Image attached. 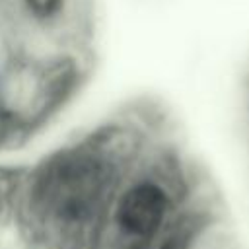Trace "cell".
I'll return each mask as SVG.
<instances>
[{"mask_svg":"<svg viewBox=\"0 0 249 249\" xmlns=\"http://www.w3.org/2000/svg\"><path fill=\"white\" fill-rule=\"evenodd\" d=\"M19 51L93 45V0H0Z\"/></svg>","mask_w":249,"mask_h":249,"instance_id":"1","label":"cell"}]
</instances>
